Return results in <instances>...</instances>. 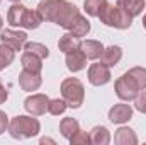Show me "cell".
Instances as JSON below:
<instances>
[{
    "label": "cell",
    "instance_id": "1",
    "mask_svg": "<svg viewBox=\"0 0 146 145\" xmlns=\"http://www.w3.org/2000/svg\"><path fill=\"white\" fill-rule=\"evenodd\" d=\"M37 12L41 14L42 21H51L58 26H63L70 31L75 21L80 17L78 9L65 0H44L37 5Z\"/></svg>",
    "mask_w": 146,
    "mask_h": 145
},
{
    "label": "cell",
    "instance_id": "2",
    "mask_svg": "<svg viewBox=\"0 0 146 145\" xmlns=\"http://www.w3.org/2000/svg\"><path fill=\"white\" fill-rule=\"evenodd\" d=\"M146 89V68L134 67L115 80V94L122 101H133Z\"/></svg>",
    "mask_w": 146,
    "mask_h": 145
},
{
    "label": "cell",
    "instance_id": "3",
    "mask_svg": "<svg viewBox=\"0 0 146 145\" xmlns=\"http://www.w3.org/2000/svg\"><path fill=\"white\" fill-rule=\"evenodd\" d=\"M7 19H9L10 26H22V28H27V29H36L42 21L41 14L37 10H29V9H26L24 5H19V3H15L9 9Z\"/></svg>",
    "mask_w": 146,
    "mask_h": 145
},
{
    "label": "cell",
    "instance_id": "4",
    "mask_svg": "<svg viewBox=\"0 0 146 145\" xmlns=\"http://www.w3.org/2000/svg\"><path fill=\"white\" fill-rule=\"evenodd\" d=\"M100 21L106 24V26H112V28H117V29H127L131 26V21L133 17L127 15L122 9H119L117 5H110V3H106L99 14Z\"/></svg>",
    "mask_w": 146,
    "mask_h": 145
},
{
    "label": "cell",
    "instance_id": "5",
    "mask_svg": "<svg viewBox=\"0 0 146 145\" xmlns=\"http://www.w3.org/2000/svg\"><path fill=\"white\" fill-rule=\"evenodd\" d=\"M9 130L14 138H29L39 133V121L29 116H17L9 123Z\"/></svg>",
    "mask_w": 146,
    "mask_h": 145
},
{
    "label": "cell",
    "instance_id": "6",
    "mask_svg": "<svg viewBox=\"0 0 146 145\" xmlns=\"http://www.w3.org/2000/svg\"><path fill=\"white\" fill-rule=\"evenodd\" d=\"M61 94H63V99L66 103V106L70 108H80L82 103H83V84L78 80V79H66L63 80L61 84Z\"/></svg>",
    "mask_w": 146,
    "mask_h": 145
},
{
    "label": "cell",
    "instance_id": "7",
    "mask_svg": "<svg viewBox=\"0 0 146 145\" xmlns=\"http://www.w3.org/2000/svg\"><path fill=\"white\" fill-rule=\"evenodd\" d=\"M88 80L94 84V85H104L110 80V70L107 65H104L102 62L99 63H94L90 68H88Z\"/></svg>",
    "mask_w": 146,
    "mask_h": 145
},
{
    "label": "cell",
    "instance_id": "8",
    "mask_svg": "<svg viewBox=\"0 0 146 145\" xmlns=\"http://www.w3.org/2000/svg\"><path fill=\"white\" fill-rule=\"evenodd\" d=\"M48 104H49V99H48L44 94H34V96L27 97L26 103H24L26 109H27L31 114H34V116L44 114V113L48 111Z\"/></svg>",
    "mask_w": 146,
    "mask_h": 145
},
{
    "label": "cell",
    "instance_id": "9",
    "mask_svg": "<svg viewBox=\"0 0 146 145\" xmlns=\"http://www.w3.org/2000/svg\"><path fill=\"white\" fill-rule=\"evenodd\" d=\"M0 39H2L3 44H9V46L14 48V50H21L22 44H26V41H27V34H26V33H21V31L5 29V31L2 33Z\"/></svg>",
    "mask_w": 146,
    "mask_h": 145
},
{
    "label": "cell",
    "instance_id": "10",
    "mask_svg": "<svg viewBox=\"0 0 146 145\" xmlns=\"http://www.w3.org/2000/svg\"><path fill=\"white\" fill-rule=\"evenodd\" d=\"M133 118V108L129 104H115L109 111V119L112 123H124Z\"/></svg>",
    "mask_w": 146,
    "mask_h": 145
},
{
    "label": "cell",
    "instance_id": "11",
    "mask_svg": "<svg viewBox=\"0 0 146 145\" xmlns=\"http://www.w3.org/2000/svg\"><path fill=\"white\" fill-rule=\"evenodd\" d=\"M66 67L72 70V72H78V70H83L87 67V56L83 55V51L78 48V50H73L70 53H66Z\"/></svg>",
    "mask_w": 146,
    "mask_h": 145
},
{
    "label": "cell",
    "instance_id": "12",
    "mask_svg": "<svg viewBox=\"0 0 146 145\" xmlns=\"http://www.w3.org/2000/svg\"><path fill=\"white\" fill-rule=\"evenodd\" d=\"M19 84L24 91H37L39 85H41V75L36 72H29V70H24V72L19 75Z\"/></svg>",
    "mask_w": 146,
    "mask_h": 145
},
{
    "label": "cell",
    "instance_id": "13",
    "mask_svg": "<svg viewBox=\"0 0 146 145\" xmlns=\"http://www.w3.org/2000/svg\"><path fill=\"white\" fill-rule=\"evenodd\" d=\"M80 50L83 51V55L90 60H97L100 58L102 51H104V46L99 43V41H94V39H87L83 43H80Z\"/></svg>",
    "mask_w": 146,
    "mask_h": 145
},
{
    "label": "cell",
    "instance_id": "14",
    "mask_svg": "<svg viewBox=\"0 0 146 145\" xmlns=\"http://www.w3.org/2000/svg\"><path fill=\"white\" fill-rule=\"evenodd\" d=\"M117 7L122 9L127 15L136 17L145 9V0H117Z\"/></svg>",
    "mask_w": 146,
    "mask_h": 145
},
{
    "label": "cell",
    "instance_id": "15",
    "mask_svg": "<svg viewBox=\"0 0 146 145\" xmlns=\"http://www.w3.org/2000/svg\"><path fill=\"white\" fill-rule=\"evenodd\" d=\"M121 58H122V51H121L119 46H110L107 50H104L102 55H100V62H102L104 65H107V67L117 65Z\"/></svg>",
    "mask_w": 146,
    "mask_h": 145
},
{
    "label": "cell",
    "instance_id": "16",
    "mask_svg": "<svg viewBox=\"0 0 146 145\" xmlns=\"http://www.w3.org/2000/svg\"><path fill=\"white\" fill-rule=\"evenodd\" d=\"M41 60H42V58H39L37 55H34V53H29V51H26V53L22 55V58H21L24 70L36 72V73H39V72H41V68H42Z\"/></svg>",
    "mask_w": 146,
    "mask_h": 145
},
{
    "label": "cell",
    "instance_id": "17",
    "mask_svg": "<svg viewBox=\"0 0 146 145\" xmlns=\"http://www.w3.org/2000/svg\"><path fill=\"white\" fill-rule=\"evenodd\" d=\"M58 46H60V50H61L63 53H70L73 50H78V48H80V41H78L76 36H73L72 33H68V34H65V36L60 38Z\"/></svg>",
    "mask_w": 146,
    "mask_h": 145
},
{
    "label": "cell",
    "instance_id": "18",
    "mask_svg": "<svg viewBox=\"0 0 146 145\" xmlns=\"http://www.w3.org/2000/svg\"><path fill=\"white\" fill-rule=\"evenodd\" d=\"M88 31H90V22H88L82 14H80V17L75 21V24L70 28V33H72L73 36L80 38V36H85Z\"/></svg>",
    "mask_w": 146,
    "mask_h": 145
},
{
    "label": "cell",
    "instance_id": "19",
    "mask_svg": "<svg viewBox=\"0 0 146 145\" xmlns=\"http://www.w3.org/2000/svg\"><path fill=\"white\" fill-rule=\"evenodd\" d=\"M78 130H80V128H78V121L73 119V118H65V119L60 123V132H61L63 137H66V138H72Z\"/></svg>",
    "mask_w": 146,
    "mask_h": 145
},
{
    "label": "cell",
    "instance_id": "20",
    "mask_svg": "<svg viewBox=\"0 0 146 145\" xmlns=\"http://www.w3.org/2000/svg\"><path fill=\"white\" fill-rule=\"evenodd\" d=\"M14 56H15L14 48H10L9 44H0V70L9 67L14 62Z\"/></svg>",
    "mask_w": 146,
    "mask_h": 145
},
{
    "label": "cell",
    "instance_id": "21",
    "mask_svg": "<svg viewBox=\"0 0 146 145\" xmlns=\"http://www.w3.org/2000/svg\"><path fill=\"white\" fill-rule=\"evenodd\" d=\"M115 142L121 145L124 144H136L138 142V138H136V135H134V132L131 130V128H119L117 130V133H115Z\"/></svg>",
    "mask_w": 146,
    "mask_h": 145
},
{
    "label": "cell",
    "instance_id": "22",
    "mask_svg": "<svg viewBox=\"0 0 146 145\" xmlns=\"http://www.w3.org/2000/svg\"><path fill=\"white\" fill-rule=\"evenodd\" d=\"M90 140H92L94 144H109L110 137H109L107 128H104V126H95V128L90 132Z\"/></svg>",
    "mask_w": 146,
    "mask_h": 145
},
{
    "label": "cell",
    "instance_id": "23",
    "mask_svg": "<svg viewBox=\"0 0 146 145\" xmlns=\"http://www.w3.org/2000/svg\"><path fill=\"white\" fill-rule=\"evenodd\" d=\"M107 3V0H85V10L92 17H99L102 7Z\"/></svg>",
    "mask_w": 146,
    "mask_h": 145
},
{
    "label": "cell",
    "instance_id": "24",
    "mask_svg": "<svg viewBox=\"0 0 146 145\" xmlns=\"http://www.w3.org/2000/svg\"><path fill=\"white\" fill-rule=\"evenodd\" d=\"M24 50H26V51H29V53H34V55H37L39 58H46V56L49 55L48 48H46L44 44H41V43H26Z\"/></svg>",
    "mask_w": 146,
    "mask_h": 145
},
{
    "label": "cell",
    "instance_id": "25",
    "mask_svg": "<svg viewBox=\"0 0 146 145\" xmlns=\"http://www.w3.org/2000/svg\"><path fill=\"white\" fill-rule=\"evenodd\" d=\"M65 109H66V103H65V99H63V101H61V99H51L49 104H48V111H49L51 114H54V116L65 113Z\"/></svg>",
    "mask_w": 146,
    "mask_h": 145
},
{
    "label": "cell",
    "instance_id": "26",
    "mask_svg": "<svg viewBox=\"0 0 146 145\" xmlns=\"http://www.w3.org/2000/svg\"><path fill=\"white\" fill-rule=\"evenodd\" d=\"M70 142H72V144H88V142H92V140H90V135H87V132L78 130L72 138H70Z\"/></svg>",
    "mask_w": 146,
    "mask_h": 145
},
{
    "label": "cell",
    "instance_id": "27",
    "mask_svg": "<svg viewBox=\"0 0 146 145\" xmlns=\"http://www.w3.org/2000/svg\"><path fill=\"white\" fill-rule=\"evenodd\" d=\"M134 101H136V109L146 114V92H141V96L138 94V97Z\"/></svg>",
    "mask_w": 146,
    "mask_h": 145
},
{
    "label": "cell",
    "instance_id": "28",
    "mask_svg": "<svg viewBox=\"0 0 146 145\" xmlns=\"http://www.w3.org/2000/svg\"><path fill=\"white\" fill-rule=\"evenodd\" d=\"M9 128V118L3 111H0V133H3Z\"/></svg>",
    "mask_w": 146,
    "mask_h": 145
},
{
    "label": "cell",
    "instance_id": "29",
    "mask_svg": "<svg viewBox=\"0 0 146 145\" xmlns=\"http://www.w3.org/2000/svg\"><path fill=\"white\" fill-rule=\"evenodd\" d=\"M5 99H7V91H5V87L2 85V82H0V104L5 103Z\"/></svg>",
    "mask_w": 146,
    "mask_h": 145
},
{
    "label": "cell",
    "instance_id": "30",
    "mask_svg": "<svg viewBox=\"0 0 146 145\" xmlns=\"http://www.w3.org/2000/svg\"><path fill=\"white\" fill-rule=\"evenodd\" d=\"M143 26H145V29H146V15H145V19H143Z\"/></svg>",
    "mask_w": 146,
    "mask_h": 145
},
{
    "label": "cell",
    "instance_id": "31",
    "mask_svg": "<svg viewBox=\"0 0 146 145\" xmlns=\"http://www.w3.org/2000/svg\"><path fill=\"white\" fill-rule=\"evenodd\" d=\"M2 24H3V21H2V17H0V29H2Z\"/></svg>",
    "mask_w": 146,
    "mask_h": 145
},
{
    "label": "cell",
    "instance_id": "32",
    "mask_svg": "<svg viewBox=\"0 0 146 145\" xmlns=\"http://www.w3.org/2000/svg\"><path fill=\"white\" fill-rule=\"evenodd\" d=\"M10 2H15V3H17V2H21V0H10Z\"/></svg>",
    "mask_w": 146,
    "mask_h": 145
}]
</instances>
